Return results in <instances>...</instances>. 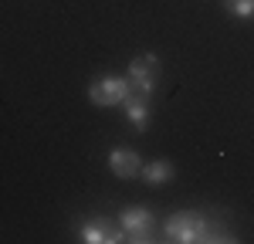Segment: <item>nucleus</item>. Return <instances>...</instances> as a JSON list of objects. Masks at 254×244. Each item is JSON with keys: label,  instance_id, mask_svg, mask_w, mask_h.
Instances as JSON below:
<instances>
[{"label": "nucleus", "instance_id": "6e6552de", "mask_svg": "<svg viewBox=\"0 0 254 244\" xmlns=\"http://www.w3.org/2000/svg\"><path fill=\"white\" fill-rule=\"evenodd\" d=\"M173 163L170 160H153V163H146L142 170H139V177H142V183H149V186H163V183H170L173 180Z\"/></svg>", "mask_w": 254, "mask_h": 244}, {"label": "nucleus", "instance_id": "0eeeda50", "mask_svg": "<svg viewBox=\"0 0 254 244\" xmlns=\"http://www.w3.org/2000/svg\"><path fill=\"white\" fill-rule=\"evenodd\" d=\"M122 112H126V119H129V125L136 132H146L149 129V95L129 92V99L122 102Z\"/></svg>", "mask_w": 254, "mask_h": 244}, {"label": "nucleus", "instance_id": "1a4fd4ad", "mask_svg": "<svg viewBox=\"0 0 254 244\" xmlns=\"http://www.w3.org/2000/svg\"><path fill=\"white\" fill-rule=\"evenodd\" d=\"M224 7L241 20H251L254 17V0H224Z\"/></svg>", "mask_w": 254, "mask_h": 244}, {"label": "nucleus", "instance_id": "20e7f679", "mask_svg": "<svg viewBox=\"0 0 254 244\" xmlns=\"http://www.w3.org/2000/svg\"><path fill=\"white\" fill-rule=\"evenodd\" d=\"M126 99H129V78H122V75H105V78H95L88 85V102L92 105L112 109V105H122Z\"/></svg>", "mask_w": 254, "mask_h": 244}, {"label": "nucleus", "instance_id": "f03ea898", "mask_svg": "<svg viewBox=\"0 0 254 244\" xmlns=\"http://www.w3.org/2000/svg\"><path fill=\"white\" fill-rule=\"evenodd\" d=\"M75 234H78V241H85V244H122L126 241L122 224L112 221V217H102V214H92V217L78 221Z\"/></svg>", "mask_w": 254, "mask_h": 244}, {"label": "nucleus", "instance_id": "f257e3e1", "mask_svg": "<svg viewBox=\"0 0 254 244\" xmlns=\"http://www.w3.org/2000/svg\"><path fill=\"white\" fill-rule=\"evenodd\" d=\"M163 234L173 244H210V241H234L227 231L214 227V221L200 210H180L163 221Z\"/></svg>", "mask_w": 254, "mask_h": 244}, {"label": "nucleus", "instance_id": "7ed1b4c3", "mask_svg": "<svg viewBox=\"0 0 254 244\" xmlns=\"http://www.w3.org/2000/svg\"><path fill=\"white\" fill-rule=\"evenodd\" d=\"M119 224L126 231V241H132V244H149L156 238V217L146 207H126L119 214Z\"/></svg>", "mask_w": 254, "mask_h": 244}, {"label": "nucleus", "instance_id": "39448f33", "mask_svg": "<svg viewBox=\"0 0 254 244\" xmlns=\"http://www.w3.org/2000/svg\"><path fill=\"white\" fill-rule=\"evenodd\" d=\"M159 81V58L156 55H139L129 64V92L136 95H149Z\"/></svg>", "mask_w": 254, "mask_h": 244}, {"label": "nucleus", "instance_id": "423d86ee", "mask_svg": "<svg viewBox=\"0 0 254 244\" xmlns=\"http://www.w3.org/2000/svg\"><path fill=\"white\" fill-rule=\"evenodd\" d=\"M109 170L116 173L119 180H132V177H139V170H142V160H139L136 149L116 146V149L109 153Z\"/></svg>", "mask_w": 254, "mask_h": 244}]
</instances>
